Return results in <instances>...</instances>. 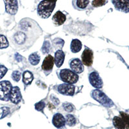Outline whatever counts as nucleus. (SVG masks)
Listing matches in <instances>:
<instances>
[{
	"instance_id": "nucleus-1",
	"label": "nucleus",
	"mask_w": 129,
	"mask_h": 129,
	"mask_svg": "<svg viewBox=\"0 0 129 129\" xmlns=\"http://www.w3.org/2000/svg\"><path fill=\"white\" fill-rule=\"evenodd\" d=\"M21 31H18L16 32L14 35V40L16 45L22 47V48L28 47L32 46L34 43L35 40H34V36L32 34L39 35V32H34L29 30V27H21Z\"/></svg>"
},
{
	"instance_id": "nucleus-2",
	"label": "nucleus",
	"mask_w": 129,
	"mask_h": 129,
	"mask_svg": "<svg viewBox=\"0 0 129 129\" xmlns=\"http://www.w3.org/2000/svg\"><path fill=\"white\" fill-rule=\"evenodd\" d=\"M55 7L56 3H50L46 0H43L42 2L39 3L38 7V14L40 18L47 19L52 14Z\"/></svg>"
},
{
	"instance_id": "nucleus-3",
	"label": "nucleus",
	"mask_w": 129,
	"mask_h": 129,
	"mask_svg": "<svg viewBox=\"0 0 129 129\" xmlns=\"http://www.w3.org/2000/svg\"><path fill=\"white\" fill-rule=\"evenodd\" d=\"M59 78L65 83L74 84L78 82L79 77L77 74L69 69H62L59 72Z\"/></svg>"
},
{
	"instance_id": "nucleus-4",
	"label": "nucleus",
	"mask_w": 129,
	"mask_h": 129,
	"mask_svg": "<svg viewBox=\"0 0 129 129\" xmlns=\"http://www.w3.org/2000/svg\"><path fill=\"white\" fill-rule=\"evenodd\" d=\"M91 97L95 101H98L102 105L107 107H111L114 105L112 101L103 92L100 90H94L91 92Z\"/></svg>"
},
{
	"instance_id": "nucleus-5",
	"label": "nucleus",
	"mask_w": 129,
	"mask_h": 129,
	"mask_svg": "<svg viewBox=\"0 0 129 129\" xmlns=\"http://www.w3.org/2000/svg\"><path fill=\"white\" fill-rule=\"evenodd\" d=\"M12 84L9 81H3L0 82V100L9 101L10 91L12 89Z\"/></svg>"
},
{
	"instance_id": "nucleus-6",
	"label": "nucleus",
	"mask_w": 129,
	"mask_h": 129,
	"mask_svg": "<svg viewBox=\"0 0 129 129\" xmlns=\"http://www.w3.org/2000/svg\"><path fill=\"white\" fill-rule=\"evenodd\" d=\"M90 83L95 88H101L103 87V81L98 72H91L88 76Z\"/></svg>"
},
{
	"instance_id": "nucleus-7",
	"label": "nucleus",
	"mask_w": 129,
	"mask_h": 129,
	"mask_svg": "<svg viewBox=\"0 0 129 129\" xmlns=\"http://www.w3.org/2000/svg\"><path fill=\"white\" fill-rule=\"evenodd\" d=\"M81 62L87 67H90L93 63V52L88 47H86L81 55Z\"/></svg>"
},
{
	"instance_id": "nucleus-8",
	"label": "nucleus",
	"mask_w": 129,
	"mask_h": 129,
	"mask_svg": "<svg viewBox=\"0 0 129 129\" xmlns=\"http://www.w3.org/2000/svg\"><path fill=\"white\" fill-rule=\"evenodd\" d=\"M71 71L76 74L82 73L84 71V66L81 61L78 58H73L69 61Z\"/></svg>"
},
{
	"instance_id": "nucleus-9",
	"label": "nucleus",
	"mask_w": 129,
	"mask_h": 129,
	"mask_svg": "<svg viewBox=\"0 0 129 129\" xmlns=\"http://www.w3.org/2000/svg\"><path fill=\"white\" fill-rule=\"evenodd\" d=\"M57 90L60 94L65 95H73L75 92V87L73 85L63 83L57 86Z\"/></svg>"
},
{
	"instance_id": "nucleus-10",
	"label": "nucleus",
	"mask_w": 129,
	"mask_h": 129,
	"mask_svg": "<svg viewBox=\"0 0 129 129\" xmlns=\"http://www.w3.org/2000/svg\"><path fill=\"white\" fill-rule=\"evenodd\" d=\"M54 64V57L51 55H48L43 60V64L41 65L43 71L46 73V74H48L52 72Z\"/></svg>"
},
{
	"instance_id": "nucleus-11",
	"label": "nucleus",
	"mask_w": 129,
	"mask_h": 129,
	"mask_svg": "<svg viewBox=\"0 0 129 129\" xmlns=\"http://www.w3.org/2000/svg\"><path fill=\"white\" fill-rule=\"evenodd\" d=\"M116 10L123 12H129V0H112Z\"/></svg>"
},
{
	"instance_id": "nucleus-12",
	"label": "nucleus",
	"mask_w": 129,
	"mask_h": 129,
	"mask_svg": "<svg viewBox=\"0 0 129 129\" xmlns=\"http://www.w3.org/2000/svg\"><path fill=\"white\" fill-rule=\"evenodd\" d=\"M5 9L7 13L14 15L18 10V3L17 0H4Z\"/></svg>"
},
{
	"instance_id": "nucleus-13",
	"label": "nucleus",
	"mask_w": 129,
	"mask_h": 129,
	"mask_svg": "<svg viewBox=\"0 0 129 129\" xmlns=\"http://www.w3.org/2000/svg\"><path fill=\"white\" fill-rule=\"evenodd\" d=\"M21 99H22V96H21V91L19 87H12L11 91H10V95H9V100L13 103L18 104L20 102Z\"/></svg>"
},
{
	"instance_id": "nucleus-14",
	"label": "nucleus",
	"mask_w": 129,
	"mask_h": 129,
	"mask_svg": "<svg viewBox=\"0 0 129 129\" xmlns=\"http://www.w3.org/2000/svg\"><path fill=\"white\" fill-rule=\"evenodd\" d=\"M52 123L57 128H61L65 125L66 121L64 116L59 113H57L54 115L52 118Z\"/></svg>"
},
{
	"instance_id": "nucleus-15",
	"label": "nucleus",
	"mask_w": 129,
	"mask_h": 129,
	"mask_svg": "<svg viewBox=\"0 0 129 129\" xmlns=\"http://www.w3.org/2000/svg\"><path fill=\"white\" fill-rule=\"evenodd\" d=\"M66 20V16L61 11H57L52 17V21L56 26L63 25Z\"/></svg>"
},
{
	"instance_id": "nucleus-16",
	"label": "nucleus",
	"mask_w": 129,
	"mask_h": 129,
	"mask_svg": "<svg viewBox=\"0 0 129 129\" xmlns=\"http://www.w3.org/2000/svg\"><path fill=\"white\" fill-rule=\"evenodd\" d=\"M65 54L61 50H58L56 52L54 55V63L57 68H59L63 65L64 60Z\"/></svg>"
},
{
	"instance_id": "nucleus-17",
	"label": "nucleus",
	"mask_w": 129,
	"mask_h": 129,
	"mask_svg": "<svg viewBox=\"0 0 129 129\" xmlns=\"http://www.w3.org/2000/svg\"><path fill=\"white\" fill-rule=\"evenodd\" d=\"M82 48V43L79 40L74 39L72 40L71 43V50L73 53H78L81 50Z\"/></svg>"
},
{
	"instance_id": "nucleus-18",
	"label": "nucleus",
	"mask_w": 129,
	"mask_h": 129,
	"mask_svg": "<svg viewBox=\"0 0 129 129\" xmlns=\"http://www.w3.org/2000/svg\"><path fill=\"white\" fill-rule=\"evenodd\" d=\"M34 79V76L31 72L26 71L23 74V82L25 85H30Z\"/></svg>"
},
{
	"instance_id": "nucleus-19",
	"label": "nucleus",
	"mask_w": 129,
	"mask_h": 129,
	"mask_svg": "<svg viewBox=\"0 0 129 129\" xmlns=\"http://www.w3.org/2000/svg\"><path fill=\"white\" fill-rule=\"evenodd\" d=\"M113 125L116 129H125V125L121 117L115 116L113 118Z\"/></svg>"
},
{
	"instance_id": "nucleus-20",
	"label": "nucleus",
	"mask_w": 129,
	"mask_h": 129,
	"mask_svg": "<svg viewBox=\"0 0 129 129\" xmlns=\"http://www.w3.org/2000/svg\"><path fill=\"white\" fill-rule=\"evenodd\" d=\"M28 61L32 65H37L40 61V56L37 52L32 53L28 57Z\"/></svg>"
},
{
	"instance_id": "nucleus-21",
	"label": "nucleus",
	"mask_w": 129,
	"mask_h": 129,
	"mask_svg": "<svg viewBox=\"0 0 129 129\" xmlns=\"http://www.w3.org/2000/svg\"><path fill=\"white\" fill-rule=\"evenodd\" d=\"M89 3V0H76V5L77 8L81 10H83L86 9Z\"/></svg>"
},
{
	"instance_id": "nucleus-22",
	"label": "nucleus",
	"mask_w": 129,
	"mask_h": 129,
	"mask_svg": "<svg viewBox=\"0 0 129 129\" xmlns=\"http://www.w3.org/2000/svg\"><path fill=\"white\" fill-rule=\"evenodd\" d=\"M65 121H66L67 125L70 126H74L76 125V117L72 114L67 115Z\"/></svg>"
},
{
	"instance_id": "nucleus-23",
	"label": "nucleus",
	"mask_w": 129,
	"mask_h": 129,
	"mask_svg": "<svg viewBox=\"0 0 129 129\" xmlns=\"http://www.w3.org/2000/svg\"><path fill=\"white\" fill-rule=\"evenodd\" d=\"M121 117L125 125V128L129 129V115L124 112H120Z\"/></svg>"
},
{
	"instance_id": "nucleus-24",
	"label": "nucleus",
	"mask_w": 129,
	"mask_h": 129,
	"mask_svg": "<svg viewBox=\"0 0 129 129\" xmlns=\"http://www.w3.org/2000/svg\"><path fill=\"white\" fill-rule=\"evenodd\" d=\"M9 41L5 36L0 34V48H6L9 47Z\"/></svg>"
},
{
	"instance_id": "nucleus-25",
	"label": "nucleus",
	"mask_w": 129,
	"mask_h": 129,
	"mask_svg": "<svg viewBox=\"0 0 129 129\" xmlns=\"http://www.w3.org/2000/svg\"><path fill=\"white\" fill-rule=\"evenodd\" d=\"M107 0H93L92 2V5L94 7H100L106 4Z\"/></svg>"
},
{
	"instance_id": "nucleus-26",
	"label": "nucleus",
	"mask_w": 129,
	"mask_h": 129,
	"mask_svg": "<svg viewBox=\"0 0 129 129\" xmlns=\"http://www.w3.org/2000/svg\"><path fill=\"white\" fill-rule=\"evenodd\" d=\"M50 44L49 41H45L44 43H43V45L42 48H41V50L43 52V54H47V53L49 52L50 51Z\"/></svg>"
},
{
	"instance_id": "nucleus-27",
	"label": "nucleus",
	"mask_w": 129,
	"mask_h": 129,
	"mask_svg": "<svg viewBox=\"0 0 129 129\" xmlns=\"http://www.w3.org/2000/svg\"><path fill=\"white\" fill-rule=\"evenodd\" d=\"M63 107L64 110L68 112H71L74 109V107L70 103H64L63 104Z\"/></svg>"
},
{
	"instance_id": "nucleus-28",
	"label": "nucleus",
	"mask_w": 129,
	"mask_h": 129,
	"mask_svg": "<svg viewBox=\"0 0 129 129\" xmlns=\"http://www.w3.org/2000/svg\"><path fill=\"white\" fill-rule=\"evenodd\" d=\"M45 107V103L43 101H40L38 103H36L35 105V109L38 111H43Z\"/></svg>"
},
{
	"instance_id": "nucleus-29",
	"label": "nucleus",
	"mask_w": 129,
	"mask_h": 129,
	"mask_svg": "<svg viewBox=\"0 0 129 129\" xmlns=\"http://www.w3.org/2000/svg\"><path fill=\"white\" fill-rule=\"evenodd\" d=\"M12 78L13 79V80H14L16 82H18L20 80V78H21V73L19 71H14L13 73L12 74Z\"/></svg>"
},
{
	"instance_id": "nucleus-30",
	"label": "nucleus",
	"mask_w": 129,
	"mask_h": 129,
	"mask_svg": "<svg viewBox=\"0 0 129 129\" xmlns=\"http://www.w3.org/2000/svg\"><path fill=\"white\" fill-rule=\"evenodd\" d=\"M8 71V69L3 65L0 64V79L3 78L7 72Z\"/></svg>"
},
{
	"instance_id": "nucleus-31",
	"label": "nucleus",
	"mask_w": 129,
	"mask_h": 129,
	"mask_svg": "<svg viewBox=\"0 0 129 129\" xmlns=\"http://www.w3.org/2000/svg\"><path fill=\"white\" fill-rule=\"evenodd\" d=\"M1 110H2V112H3V113H2V117H1V119H2V118H3V117H5L6 116H7L9 113H10V109H9L8 107H3V108H2V109H1Z\"/></svg>"
},
{
	"instance_id": "nucleus-32",
	"label": "nucleus",
	"mask_w": 129,
	"mask_h": 129,
	"mask_svg": "<svg viewBox=\"0 0 129 129\" xmlns=\"http://www.w3.org/2000/svg\"><path fill=\"white\" fill-rule=\"evenodd\" d=\"M61 39H59V38H57V41H58V42H57V41H56V40H54V41H53V43H54V45L55 46V47H58V48H61L62 47V46H61L60 45V43H59V42H60L61 41Z\"/></svg>"
},
{
	"instance_id": "nucleus-33",
	"label": "nucleus",
	"mask_w": 129,
	"mask_h": 129,
	"mask_svg": "<svg viewBox=\"0 0 129 129\" xmlns=\"http://www.w3.org/2000/svg\"><path fill=\"white\" fill-rule=\"evenodd\" d=\"M15 58H16V60L19 62V61H21L22 60L23 57L21 56V55H19V54H18V53H17V54H15Z\"/></svg>"
},
{
	"instance_id": "nucleus-34",
	"label": "nucleus",
	"mask_w": 129,
	"mask_h": 129,
	"mask_svg": "<svg viewBox=\"0 0 129 129\" xmlns=\"http://www.w3.org/2000/svg\"><path fill=\"white\" fill-rule=\"evenodd\" d=\"M51 99H52V101H53V102H54V103L56 105V101H57V103H59L58 99H57V98H56L54 97V96H53V95H52V96H51Z\"/></svg>"
},
{
	"instance_id": "nucleus-35",
	"label": "nucleus",
	"mask_w": 129,
	"mask_h": 129,
	"mask_svg": "<svg viewBox=\"0 0 129 129\" xmlns=\"http://www.w3.org/2000/svg\"><path fill=\"white\" fill-rule=\"evenodd\" d=\"M46 1H48V2L53 3H56V2H57V0H46Z\"/></svg>"
}]
</instances>
